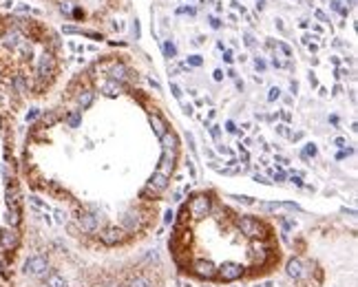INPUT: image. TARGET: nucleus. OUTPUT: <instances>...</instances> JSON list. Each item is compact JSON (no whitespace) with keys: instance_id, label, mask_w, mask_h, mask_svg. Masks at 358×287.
<instances>
[{"instance_id":"obj_1","label":"nucleus","mask_w":358,"mask_h":287,"mask_svg":"<svg viewBox=\"0 0 358 287\" xmlns=\"http://www.w3.org/2000/svg\"><path fill=\"white\" fill-rule=\"evenodd\" d=\"M102 223H104V217H102V212L95 208V205H84V208L78 210V215H76V227L80 232H84V234L100 232Z\"/></svg>"},{"instance_id":"obj_2","label":"nucleus","mask_w":358,"mask_h":287,"mask_svg":"<svg viewBox=\"0 0 358 287\" xmlns=\"http://www.w3.org/2000/svg\"><path fill=\"white\" fill-rule=\"evenodd\" d=\"M235 225H237V230L241 232L245 239H250V241L267 239V227H265L263 221H259L257 217H250V215L237 217L235 219Z\"/></svg>"},{"instance_id":"obj_3","label":"nucleus","mask_w":358,"mask_h":287,"mask_svg":"<svg viewBox=\"0 0 358 287\" xmlns=\"http://www.w3.org/2000/svg\"><path fill=\"white\" fill-rule=\"evenodd\" d=\"M146 221H148V212L133 205V208H129L122 215V223H119V227H122L126 234H137L146 227Z\"/></svg>"},{"instance_id":"obj_4","label":"nucleus","mask_w":358,"mask_h":287,"mask_svg":"<svg viewBox=\"0 0 358 287\" xmlns=\"http://www.w3.org/2000/svg\"><path fill=\"white\" fill-rule=\"evenodd\" d=\"M186 210H188V217L192 221H204L212 212V199H210V195H206V193L192 195L188 205H186Z\"/></svg>"},{"instance_id":"obj_5","label":"nucleus","mask_w":358,"mask_h":287,"mask_svg":"<svg viewBox=\"0 0 358 287\" xmlns=\"http://www.w3.org/2000/svg\"><path fill=\"white\" fill-rule=\"evenodd\" d=\"M22 270H25V274H27V276H31V278H38V281H42V278L51 272V263H49V259H47L44 254H33V256H29V259L25 261Z\"/></svg>"},{"instance_id":"obj_6","label":"nucleus","mask_w":358,"mask_h":287,"mask_svg":"<svg viewBox=\"0 0 358 287\" xmlns=\"http://www.w3.org/2000/svg\"><path fill=\"white\" fill-rule=\"evenodd\" d=\"M168 186H170V177H166V175H162V173L155 170V173L151 175V179H148L146 188L141 190L139 197L146 199V201H151V199H157L162 193H166Z\"/></svg>"},{"instance_id":"obj_7","label":"nucleus","mask_w":358,"mask_h":287,"mask_svg":"<svg viewBox=\"0 0 358 287\" xmlns=\"http://www.w3.org/2000/svg\"><path fill=\"white\" fill-rule=\"evenodd\" d=\"M248 256H250V261H252L255 267H263V265L272 259V250H270V243H267V239L250 241Z\"/></svg>"},{"instance_id":"obj_8","label":"nucleus","mask_w":358,"mask_h":287,"mask_svg":"<svg viewBox=\"0 0 358 287\" xmlns=\"http://www.w3.org/2000/svg\"><path fill=\"white\" fill-rule=\"evenodd\" d=\"M188 270L192 276L201 278V281H214L217 278V263L210 259H195L188 263Z\"/></svg>"},{"instance_id":"obj_9","label":"nucleus","mask_w":358,"mask_h":287,"mask_svg":"<svg viewBox=\"0 0 358 287\" xmlns=\"http://www.w3.org/2000/svg\"><path fill=\"white\" fill-rule=\"evenodd\" d=\"M56 69H58V62H56L53 51H44V53L38 58V66H35V73H38V82H40V84L49 82V80L56 75Z\"/></svg>"},{"instance_id":"obj_10","label":"nucleus","mask_w":358,"mask_h":287,"mask_svg":"<svg viewBox=\"0 0 358 287\" xmlns=\"http://www.w3.org/2000/svg\"><path fill=\"white\" fill-rule=\"evenodd\" d=\"M243 276H245V267L237 261H226V263L217 265V278L221 283H235Z\"/></svg>"},{"instance_id":"obj_11","label":"nucleus","mask_w":358,"mask_h":287,"mask_svg":"<svg viewBox=\"0 0 358 287\" xmlns=\"http://www.w3.org/2000/svg\"><path fill=\"white\" fill-rule=\"evenodd\" d=\"M98 239L102 245H106V247H115V245H122V243L129 239V234H126L119 225H104L100 234H98Z\"/></svg>"},{"instance_id":"obj_12","label":"nucleus","mask_w":358,"mask_h":287,"mask_svg":"<svg viewBox=\"0 0 358 287\" xmlns=\"http://www.w3.org/2000/svg\"><path fill=\"white\" fill-rule=\"evenodd\" d=\"M106 78L109 80H115V82H119V84H131L133 82V80H137V75H135V73H133L131 69H129V66H126L124 62H113V64H111V69H109V73H106Z\"/></svg>"},{"instance_id":"obj_13","label":"nucleus","mask_w":358,"mask_h":287,"mask_svg":"<svg viewBox=\"0 0 358 287\" xmlns=\"http://www.w3.org/2000/svg\"><path fill=\"white\" fill-rule=\"evenodd\" d=\"M285 274L292 278V281H305V278L310 276V265L305 263L303 259L292 256V259L285 263Z\"/></svg>"},{"instance_id":"obj_14","label":"nucleus","mask_w":358,"mask_h":287,"mask_svg":"<svg viewBox=\"0 0 358 287\" xmlns=\"http://www.w3.org/2000/svg\"><path fill=\"white\" fill-rule=\"evenodd\" d=\"M20 245V234L16 227H7V230H0V247L7 250V252H13Z\"/></svg>"},{"instance_id":"obj_15","label":"nucleus","mask_w":358,"mask_h":287,"mask_svg":"<svg viewBox=\"0 0 358 287\" xmlns=\"http://www.w3.org/2000/svg\"><path fill=\"white\" fill-rule=\"evenodd\" d=\"M175 164H177V150H162V159H159V166H157V173L170 177L175 170Z\"/></svg>"},{"instance_id":"obj_16","label":"nucleus","mask_w":358,"mask_h":287,"mask_svg":"<svg viewBox=\"0 0 358 287\" xmlns=\"http://www.w3.org/2000/svg\"><path fill=\"white\" fill-rule=\"evenodd\" d=\"M259 210H261V212H277V210H301V205H298V203H292V201H288V203H281V201H263V203H259Z\"/></svg>"},{"instance_id":"obj_17","label":"nucleus","mask_w":358,"mask_h":287,"mask_svg":"<svg viewBox=\"0 0 358 287\" xmlns=\"http://www.w3.org/2000/svg\"><path fill=\"white\" fill-rule=\"evenodd\" d=\"M93 100H95V91L93 88H80L78 95H76V102H78V110H86L93 106Z\"/></svg>"},{"instance_id":"obj_18","label":"nucleus","mask_w":358,"mask_h":287,"mask_svg":"<svg viewBox=\"0 0 358 287\" xmlns=\"http://www.w3.org/2000/svg\"><path fill=\"white\" fill-rule=\"evenodd\" d=\"M5 201H7V208L11 210H20V190L16 183H9L5 190Z\"/></svg>"},{"instance_id":"obj_19","label":"nucleus","mask_w":358,"mask_h":287,"mask_svg":"<svg viewBox=\"0 0 358 287\" xmlns=\"http://www.w3.org/2000/svg\"><path fill=\"white\" fill-rule=\"evenodd\" d=\"M124 287H157V283L151 274H133Z\"/></svg>"},{"instance_id":"obj_20","label":"nucleus","mask_w":358,"mask_h":287,"mask_svg":"<svg viewBox=\"0 0 358 287\" xmlns=\"http://www.w3.org/2000/svg\"><path fill=\"white\" fill-rule=\"evenodd\" d=\"M3 44H5V49H9V51L18 49L22 44V33L18 29H9V31H5V35H3Z\"/></svg>"},{"instance_id":"obj_21","label":"nucleus","mask_w":358,"mask_h":287,"mask_svg":"<svg viewBox=\"0 0 358 287\" xmlns=\"http://www.w3.org/2000/svg\"><path fill=\"white\" fill-rule=\"evenodd\" d=\"M124 88H126L124 84H119V82H115V80H109V78H106V82L102 84L100 91L106 95V98H117L119 93H124Z\"/></svg>"},{"instance_id":"obj_22","label":"nucleus","mask_w":358,"mask_h":287,"mask_svg":"<svg viewBox=\"0 0 358 287\" xmlns=\"http://www.w3.org/2000/svg\"><path fill=\"white\" fill-rule=\"evenodd\" d=\"M42 281H44V287H69V281L60 272H49Z\"/></svg>"},{"instance_id":"obj_23","label":"nucleus","mask_w":358,"mask_h":287,"mask_svg":"<svg viewBox=\"0 0 358 287\" xmlns=\"http://www.w3.org/2000/svg\"><path fill=\"white\" fill-rule=\"evenodd\" d=\"M159 142H162V150H177L179 148V139L173 130H166L164 135L159 137Z\"/></svg>"},{"instance_id":"obj_24","label":"nucleus","mask_w":358,"mask_h":287,"mask_svg":"<svg viewBox=\"0 0 358 287\" xmlns=\"http://www.w3.org/2000/svg\"><path fill=\"white\" fill-rule=\"evenodd\" d=\"M148 122H151V128H153V132H155V135H157V137H162L164 132L168 130L166 122H164L157 113H151V115H148Z\"/></svg>"},{"instance_id":"obj_25","label":"nucleus","mask_w":358,"mask_h":287,"mask_svg":"<svg viewBox=\"0 0 358 287\" xmlns=\"http://www.w3.org/2000/svg\"><path fill=\"white\" fill-rule=\"evenodd\" d=\"M11 86H13V91H16L18 95H25L29 91V82H27V78L22 75V73H16V75H13Z\"/></svg>"},{"instance_id":"obj_26","label":"nucleus","mask_w":358,"mask_h":287,"mask_svg":"<svg viewBox=\"0 0 358 287\" xmlns=\"http://www.w3.org/2000/svg\"><path fill=\"white\" fill-rule=\"evenodd\" d=\"M144 265H148V267H159V265H162V259H159V252H157V250H148L146 256H144Z\"/></svg>"},{"instance_id":"obj_27","label":"nucleus","mask_w":358,"mask_h":287,"mask_svg":"<svg viewBox=\"0 0 358 287\" xmlns=\"http://www.w3.org/2000/svg\"><path fill=\"white\" fill-rule=\"evenodd\" d=\"M5 223L9 225V227H18V223H20V210L7 208V212H5Z\"/></svg>"},{"instance_id":"obj_28","label":"nucleus","mask_w":358,"mask_h":287,"mask_svg":"<svg viewBox=\"0 0 358 287\" xmlns=\"http://www.w3.org/2000/svg\"><path fill=\"white\" fill-rule=\"evenodd\" d=\"M66 124H69V128H80V124H82V110H71L69 115L64 117Z\"/></svg>"},{"instance_id":"obj_29","label":"nucleus","mask_w":358,"mask_h":287,"mask_svg":"<svg viewBox=\"0 0 358 287\" xmlns=\"http://www.w3.org/2000/svg\"><path fill=\"white\" fill-rule=\"evenodd\" d=\"M318 155V148H316V144H305V148L301 152V157L303 159H310V157H316Z\"/></svg>"},{"instance_id":"obj_30","label":"nucleus","mask_w":358,"mask_h":287,"mask_svg":"<svg viewBox=\"0 0 358 287\" xmlns=\"http://www.w3.org/2000/svg\"><path fill=\"white\" fill-rule=\"evenodd\" d=\"M164 55H166V58H175V55H177V47H175L173 40H166V42H164Z\"/></svg>"},{"instance_id":"obj_31","label":"nucleus","mask_w":358,"mask_h":287,"mask_svg":"<svg viewBox=\"0 0 358 287\" xmlns=\"http://www.w3.org/2000/svg\"><path fill=\"white\" fill-rule=\"evenodd\" d=\"M58 120H60V115H56V113H44L42 115V124H44V126H53Z\"/></svg>"},{"instance_id":"obj_32","label":"nucleus","mask_w":358,"mask_h":287,"mask_svg":"<svg viewBox=\"0 0 358 287\" xmlns=\"http://www.w3.org/2000/svg\"><path fill=\"white\" fill-rule=\"evenodd\" d=\"M281 98V88L279 86H272L270 93H267V102H277Z\"/></svg>"},{"instance_id":"obj_33","label":"nucleus","mask_w":358,"mask_h":287,"mask_svg":"<svg viewBox=\"0 0 358 287\" xmlns=\"http://www.w3.org/2000/svg\"><path fill=\"white\" fill-rule=\"evenodd\" d=\"M186 64H188V66H201V64H204V58H201V55H188Z\"/></svg>"},{"instance_id":"obj_34","label":"nucleus","mask_w":358,"mask_h":287,"mask_svg":"<svg viewBox=\"0 0 358 287\" xmlns=\"http://www.w3.org/2000/svg\"><path fill=\"white\" fill-rule=\"evenodd\" d=\"M332 9H334V11H338L341 16H347V9H345V7H343L341 0H332Z\"/></svg>"},{"instance_id":"obj_35","label":"nucleus","mask_w":358,"mask_h":287,"mask_svg":"<svg viewBox=\"0 0 358 287\" xmlns=\"http://www.w3.org/2000/svg\"><path fill=\"white\" fill-rule=\"evenodd\" d=\"M277 47H279V51H281V53L285 55V58H292V49H290L285 42H277Z\"/></svg>"},{"instance_id":"obj_36","label":"nucleus","mask_w":358,"mask_h":287,"mask_svg":"<svg viewBox=\"0 0 358 287\" xmlns=\"http://www.w3.org/2000/svg\"><path fill=\"white\" fill-rule=\"evenodd\" d=\"M164 223H166V225H170V223H175V212L173 210H166V212H164Z\"/></svg>"},{"instance_id":"obj_37","label":"nucleus","mask_w":358,"mask_h":287,"mask_svg":"<svg viewBox=\"0 0 358 287\" xmlns=\"http://www.w3.org/2000/svg\"><path fill=\"white\" fill-rule=\"evenodd\" d=\"M71 7H73L71 0H60V11H62V13H69Z\"/></svg>"},{"instance_id":"obj_38","label":"nucleus","mask_w":358,"mask_h":287,"mask_svg":"<svg viewBox=\"0 0 358 287\" xmlns=\"http://www.w3.org/2000/svg\"><path fill=\"white\" fill-rule=\"evenodd\" d=\"M232 199H237V201L243 203V205H252V203H255V199H252V197H239V195H235Z\"/></svg>"},{"instance_id":"obj_39","label":"nucleus","mask_w":358,"mask_h":287,"mask_svg":"<svg viewBox=\"0 0 358 287\" xmlns=\"http://www.w3.org/2000/svg\"><path fill=\"white\" fill-rule=\"evenodd\" d=\"M53 215H56V223H64V225H66V212H62V210H56Z\"/></svg>"},{"instance_id":"obj_40","label":"nucleus","mask_w":358,"mask_h":287,"mask_svg":"<svg viewBox=\"0 0 358 287\" xmlns=\"http://www.w3.org/2000/svg\"><path fill=\"white\" fill-rule=\"evenodd\" d=\"M170 93H173V98H175V100H182V95H184V93H182V88H179L177 84H170Z\"/></svg>"},{"instance_id":"obj_41","label":"nucleus","mask_w":358,"mask_h":287,"mask_svg":"<svg viewBox=\"0 0 358 287\" xmlns=\"http://www.w3.org/2000/svg\"><path fill=\"white\" fill-rule=\"evenodd\" d=\"M210 135L214 142H219V137H221V126H210Z\"/></svg>"},{"instance_id":"obj_42","label":"nucleus","mask_w":358,"mask_h":287,"mask_svg":"<svg viewBox=\"0 0 358 287\" xmlns=\"http://www.w3.org/2000/svg\"><path fill=\"white\" fill-rule=\"evenodd\" d=\"M38 115H40V110H38V108H31V110L27 113V122H33Z\"/></svg>"},{"instance_id":"obj_43","label":"nucleus","mask_w":358,"mask_h":287,"mask_svg":"<svg viewBox=\"0 0 358 287\" xmlns=\"http://www.w3.org/2000/svg\"><path fill=\"white\" fill-rule=\"evenodd\" d=\"M186 166H188V173H190V177H192V179H195V177H197V170H195V161L188 159V164H186Z\"/></svg>"},{"instance_id":"obj_44","label":"nucleus","mask_w":358,"mask_h":287,"mask_svg":"<svg viewBox=\"0 0 358 287\" xmlns=\"http://www.w3.org/2000/svg\"><path fill=\"white\" fill-rule=\"evenodd\" d=\"M334 146H338V148H345V146H347V139H345V137H336V139H334Z\"/></svg>"},{"instance_id":"obj_45","label":"nucleus","mask_w":358,"mask_h":287,"mask_svg":"<svg viewBox=\"0 0 358 287\" xmlns=\"http://www.w3.org/2000/svg\"><path fill=\"white\" fill-rule=\"evenodd\" d=\"M352 152H354L352 148H343V150H341V152L336 155V159H345V157H347V155H352Z\"/></svg>"},{"instance_id":"obj_46","label":"nucleus","mask_w":358,"mask_h":287,"mask_svg":"<svg viewBox=\"0 0 358 287\" xmlns=\"http://www.w3.org/2000/svg\"><path fill=\"white\" fill-rule=\"evenodd\" d=\"M223 60H226L228 64H232V60H235V58H232V51H228V49L223 51Z\"/></svg>"},{"instance_id":"obj_47","label":"nucleus","mask_w":358,"mask_h":287,"mask_svg":"<svg viewBox=\"0 0 358 287\" xmlns=\"http://www.w3.org/2000/svg\"><path fill=\"white\" fill-rule=\"evenodd\" d=\"M255 66H257V71H265V62L263 60H261V58H257V60H255Z\"/></svg>"},{"instance_id":"obj_48","label":"nucleus","mask_w":358,"mask_h":287,"mask_svg":"<svg viewBox=\"0 0 358 287\" xmlns=\"http://www.w3.org/2000/svg\"><path fill=\"white\" fill-rule=\"evenodd\" d=\"M255 181H257V183H265V186H267V183H272V181H267L263 175H259V173H255Z\"/></svg>"},{"instance_id":"obj_49","label":"nucleus","mask_w":358,"mask_h":287,"mask_svg":"<svg viewBox=\"0 0 358 287\" xmlns=\"http://www.w3.org/2000/svg\"><path fill=\"white\" fill-rule=\"evenodd\" d=\"M243 40H245V47H255V38H252L250 33H245V35H243Z\"/></svg>"},{"instance_id":"obj_50","label":"nucleus","mask_w":358,"mask_h":287,"mask_svg":"<svg viewBox=\"0 0 358 287\" xmlns=\"http://www.w3.org/2000/svg\"><path fill=\"white\" fill-rule=\"evenodd\" d=\"M290 181H292V183H296L298 188L303 186V181H301V177H298V175H292V177H290Z\"/></svg>"},{"instance_id":"obj_51","label":"nucleus","mask_w":358,"mask_h":287,"mask_svg":"<svg viewBox=\"0 0 358 287\" xmlns=\"http://www.w3.org/2000/svg\"><path fill=\"white\" fill-rule=\"evenodd\" d=\"M226 130H228V132H237V126H235V122H226Z\"/></svg>"},{"instance_id":"obj_52","label":"nucleus","mask_w":358,"mask_h":287,"mask_svg":"<svg viewBox=\"0 0 358 287\" xmlns=\"http://www.w3.org/2000/svg\"><path fill=\"white\" fill-rule=\"evenodd\" d=\"M210 27H212V29H219V27H221V22L212 16V18H210Z\"/></svg>"},{"instance_id":"obj_53","label":"nucleus","mask_w":358,"mask_h":287,"mask_svg":"<svg viewBox=\"0 0 358 287\" xmlns=\"http://www.w3.org/2000/svg\"><path fill=\"white\" fill-rule=\"evenodd\" d=\"M283 179H285V173H281V170H279L277 175H274V181H279V183H281Z\"/></svg>"},{"instance_id":"obj_54","label":"nucleus","mask_w":358,"mask_h":287,"mask_svg":"<svg viewBox=\"0 0 358 287\" xmlns=\"http://www.w3.org/2000/svg\"><path fill=\"white\" fill-rule=\"evenodd\" d=\"M316 18H318V20H323V22H330V18H327L323 11H316Z\"/></svg>"},{"instance_id":"obj_55","label":"nucleus","mask_w":358,"mask_h":287,"mask_svg":"<svg viewBox=\"0 0 358 287\" xmlns=\"http://www.w3.org/2000/svg\"><path fill=\"white\" fill-rule=\"evenodd\" d=\"M214 80H217V82H221V80H223V71L221 69L214 71Z\"/></svg>"},{"instance_id":"obj_56","label":"nucleus","mask_w":358,"mask_h":287,"mask_svg":"<svg viewBox=\"0 0 358 287\" xmlns=\"http://www.w3.org/2000/svg\"><path fill=\"white\" fill-rule=\"evenodd\" d=\"M82 16H84V11L78 9V7H76V9H73V18H82Z\"/></svg>"},{"instance_id":"obj_57","label":"nucleus","mask_w":358,"mask_h":287,"mask_svg":"<svg viewBox=\"0 0 358 287\" xmlns=\"http://www.w3.org/2000/svg\"><path fill=\"white\" fill-rule=\"evenodd\" d=\"M255 287H274V285H272L270 281H261V283H257Z\"/></svg>"},{"instance_id":"obj_58","label":"nucleus","mask_w":358,"mask_h":287,"mask_svg":"<svg viewBox=\"0 0 358 287\" xmlns=\"http://www.w3.org/2000/svg\"><path fill=\"white\" fill-rule=\"evenodd\" d=\"M184 113L186 115H192V106L190 104H184Z\"/></svg>"},{"instance_id":"obj_59","label":"nucleus","mask_w":358,"mask_h":287,"mask_svg":"<svg viewBox=\"0 0 358 287\" xmlns=\"http://www.w3.org/2000/svg\"><path fill=\"white\" fill-rule=\"evenodd\" d=\"M151 86L155 88V91H159V84H157V82H155V80H153V78H151Z\"/></svg>"},{"instance_id":"obj_60","label":"nucleus","mask_w":358,"mask_h":287,"mask_svg":"<svg viewBox=\"0 0 358 287\" xmlns=\"http://www.w3.org/2000/svg\"><path fill=\"white\" fill-rule=\"evenodd\" d=\"M95 287H115L113 283H102V285H95Z\"/></svg>"}]
</instances>
